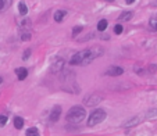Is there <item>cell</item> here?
I'll return each mask as SVG.
<instances>
[{"mask_svg": "<svg viewBox=\"0 0 157 136\" xmlns=\"http://www.w3.org/2000/svg\"><path fill=\"white\" fill-rule=\"evenodd\" d=\"M103 54V49L100 47H92V49H85L72 56L69 60V65H88L92 61Z\"/></svg>", "mask_w": 157, "mask_h": 136, "instance_id": "6da1fadb", "label": "cell"}, {"mask_svg": "<svg viewBox=\"0 0 157 136\" xmlns=\"http://www.w3.org/2000/svg\"><path fill=\"white\" fill-rule=\"evenodd\" d=\"M85 114H86V111H85L84 107L74 106V107L69 108L66 119H67V122H71V124H78V122H81L85 118Z\"/></svg>", "mask_w": 157, "mask_h": 136, "instance_id": "7a4b0ae2", "label": "cell"}, {"mask_svg": "<svg viewBox=\"0 0 157 136\" xmlns=\"http://www.w3.org/2000/svg\"><path fill=\"white\" fill-rule=\"evenodd\" d=\"M104 119H106V111L104 110H95L91 114V117H89L88 125L95 126V125H97V124H100L102 121H104Z\"/></svg>", "mask_w": 157, "mask_h": 136, "instance_id": "3957f363", "label": "cell"}, {"mask_svg": "<svg viewBox=\"0 0 157 136\" xmlns=\"http://www.w3.org/2000/svg\"><path fill=\"white\" fill-rule=\"evenodd\" d=\"M103 97L97 93H92L89 96H86L84 99V104L85 106H88V107H93V106H97L100 101H102Z\"/></svg>", "mask_w": 157, "mask_h": 136, "instance_id": "277c9868", "label": "cell"}, {"mask_svg": "<svg viewBox=\"0 0 157 136\" xmlns=\"http://www.w3.org/2000/svg\"><path fill=\"white\" fill-rule=\"evenodd\" d=\"M64 64H66V61L63 60V58H57L54 60L53 63L50 64V71L53 74H57V72H61L63 68H64Z\"/></svg>", "mask_w": 157, "mask_h": 136, "instance_id": "5b68a950", "label": "cell"}, {"mask_svg": "<svg viewBox=\"0 0 157 136\" xmlns=\"http://www.w3.org/2000/svg\"><path fill=\"white\" fill-rule=\"evenodd\" d=\"M107 75H110V76H120V75H122L124 74V70L121 67H110L109 70H107V72H106Z\"/></svg>", "mask_w": 157, "mask_h": 136, "instance_id": "8992f818", "label": "cell"}, {"mask_svg": "<svg viewBox=\"0 0 157 136\" xmlns=\"http://www.w3.org/2000/svg\"><path fill=\"white\" fill-rule=\"evenodd\" d=\"M60 115H61V107L60 106H56L50 113V121L51 122H56L57 119L60 118Z\"/></svg>", "mask_w": 157, "mask_h": 136, "instance_id": "52a82bcc", "label": "cell"}, {"mask_svg": "<svg viewBox=\"0 0 157 136\" xmlns=\"http://www.w3.org/2000/svg\"><path fill=\"white\" fill-rule=\"evenodd\" d=\"M15 74H17V78H18L20 81H24V79L28 76V71H26L25 68H17V70H15Z\"/></svg>", "mask_w": 157, "mask_h": 136, "instance_id": "ba28073f", "label": "cell"}, {"mask_svg": "<svg viewBox=\"0 0 157 136\" xmlns=\"http://www.w3.org/2000/svg\"><path fill=\"white\" fill-rule=\"evenodd\" d=\"M67 15V11L66 10H59V11H56L54 13V21L56 22H61L63 21V18Z\"/></svg>", "mask_w": 157, "mask_h": 136, "instance_id": "9c48e42d", "label": "cell"}, {"mask_svg": "<svg viewBox=\"0 0 157 136\" xmlns=\"http://www.w3.org/2000/svg\"><path fill=\"white\" fill-rule=\"evenodd\" d=\"M31 39V31L29 29H21V40H24V42H26V40Z\"/></svg>", "mask_w": 157, "mask_h": 136, "instance_id": "30bf717a", "label": "cell"}, {"mask_svg": "<svg viewBox=\"0 0 157 136\" xmlns=\"http://www.w3.org/2000/svg\"><path fill=\"white\" fill-rule=\"evenodd\" d=\"M131 18H132L131 11H125V13H122V14L118 17V20H120V21H128V20H131Z\"/></svg>", "mask_w": 157, "mask_h": 136, "instance_id": "8fae6325", "label": "cell"}, {"mask_svg": "<svg viewBox=\"0 0 157 136\" xmlns=\"http://www.w3.org/2000/svg\"><path fill=\"white\" fill-rule=\"evenodd\" d=\"M106 28H107V20H100L97 22V31L103 32V31H106Z\"/></svg>", "mask_w": 157, "mask_h": 136, "instance_id": "7c38bea8", "label": "cell"}, {"mask_svg": "<svg viewBox=\"0 0 157 136\" xmlns=\"http://www.w3.org/2000/svg\"><path fill=\"white\" fill-rule=\"evenodd\" d=\"M14 126L17 129H21L22 126H24V119H22L21 117H15L14 118Z\"/></svg>", "mask_w": 157, "mask_h": 136, "instance_id": "4fadbf2b", "label": "cell"}, {"mask_svg": "<svg viewBox=\"0 0 157 136\" xmlns=\"http://www.w3.org/2000/svg\"><path fill=\"white\" fill-rule=\"evenodd\" d=\"M139 122H140V117H135V118L129 119V121L125 124V128H129V126H132V125H136V124H139Z\"/></svg>", "mask_w": 157, "mask_h": 136, "instance_id": "5bb4252c", "label": "cell"}, {"mask_svg": "<svg viewBox=\"0 0 157 136\" xmlns=\"http://www.w3.org/2000/svg\"><path fill=\"white\" fill-rule=\"evenodd\" d=\"M18 11H20V14L22 15H25L26 13H28V7H26V4L25 3H18Z\"/></svg>", "mask_w": 157, "mask_h": 136, "instance_id": "9a60e30c", "label": "cell"}, {"mask_svg": "<svg viewBox=\"0 0 157 136\" xmlns=\"http://www.w3.org/2000/svg\"><path fill=\"white\" fill-rule=\"evenodd\" d=\"M149 25H150V28L153 29V31H157V15H154V17L150 18Z\"/></svg>", "mask_w": 157, "mask_h": 136, "instance_id": "2e32d148", "label": "cell"}, {"mask_svg": "<svg viewBox=\"0 0 157 136\" xmlns=\"http://www.w3.org/2000/svg\"><path fill=\"white\" fill-rule=\"evenodd\" d=\"M26 136H39V131H38L36 128L26 129Z\"/></svg>", "mask_w": 157, "mask_h": 136, "instance_id": "e0dca14e", "label": "cell"}, {"mask_svg": "<svg viewBox=\"0 0 157 136\" xmlns=\"http://www.w3.org/2000/svg\"><path fill=\"white\" fill-rule=\"evenodd\" d=\"M81 32H82V26H81V25L74 26V29H72V36H74V38H77L78 33H81Z\"/></svg>", "mask_w": 157, "mask_h": 136, "instance_id": "ac0fdd59", "label": "cell"}, {"mask_svg": "<svg viewBox=\"0 0 157 136\" xmlns=\"http://www.w3.org/2000/svg\"><path fill=\"white\" fill-rule=\"evenodd\" d=\"M157 117V108H153V110H150L149 113L146 114V118H154Z\"/></svg>", "mask_w": 157, "mask_h": 136, "instance_id": "d6986e66", "label": "cell"}, {"mask_svg": "<svg viewBox=\"0 0 157 136\" xmlns=\"http://www.w3.org/2000/svg\"><path fill=\"white\" fill-rule=\"evenodd\" d=\"M122 31H124V28H122V25H121V24H117V25L114 26V32L117 33V35L122 33Z\"/></svg>", "mask_w": 157, "mask_h": 136, "instance_id": "ffe728a7", "label": "cell"}, {"mask_svg": "<svg viewBox=\"0 0 157 136\" xmlns=\"http://www.w3.org/2000/svg\"><path fill=\"white\" fill-rule=\"evenodd\" d=\"M7 122V117L6 115H0V126H4Z\"/></svg>", "mask_w": 157, "mask_h": 136, "instance_id": "44dd1931", "label": "cell"}, {"mask_svg": "<svg viewBox=\"0 0 157 136\" xmlns=\"http://www.w3.org/2000/svg\"><path fill=\"white\" fill-rule=\"evenodd\" d=\"M29 20H28V18H25V20H22V21H21V25L22 26H29Z\"/></svg>", "mask_w": 157, "mask_h": 136, "instance_id": "7402d4cb", "label": "cell"}, {"mask_svg": "<svg viewBox=\"0 0 157 136\" xmlns=\"http://www.w3.org/2000/svg\"><path fill=\"white\" fill-rule=\"evenodd\" d=\"M31 54V50L28 49V50H25V53H24V56H22V60H28V57H29Z\"/></svg>", "mask_w": 157, "mask_h": 136, "instance_id": "603a6c76", "label": "cell"}, {"mask_svg": "<svg viewBox=\"0 0 157 136\" xmlns=\"http://www.w3.org/2000/svg\"><path fill=\"white\" fill-rule=\"evenodd\" d=\"M4 8V0H0V10Z\"/></svg>", "mask_w": 157, "mask_h": 136, "instance_id": "cb8c5ba5", "label": "cell"}, {"mask_svg": "<svg viewBox=\"0 0 157 136\" xmlns=\"http://www.w3.org/2000/svg\"><path fill=\"white\" fill-rule=\"evenodd\" d=\"M125 2H127L128 4H131V3H134V2H135V0H125Z\"/></svg>", "mask_w": 157, "mask_h": 136, "instance_id": "d4e9b609", "label": "cell"}, {"mask_svg": "<svg viewBox=\"0 0 157 136\" xmlns=\"http://www.w3.org/2000/svg\"><path fill=\"white\" fill-rule=\"evenodd\" d=\"M104 2H114V0H104Z\"/></svg>", "mask_w": 157, "mask_h": 136, "instance_id": "484cf974", "label": "cell"}, {"mask_svg": "<svg viewBox=\"0 0 157 136\" xmlns=\"http://www.w3.org/2000/svg\"><path fill=\"white\" fill-rule=\"evenodd\" d=\"M2 82H3V79H2V78H0V83H2Z\"/></svg>", "mask_w": 157, "mask_h": 136, "instance_id": "4316f807", "label": "cell"}]
</instances>
